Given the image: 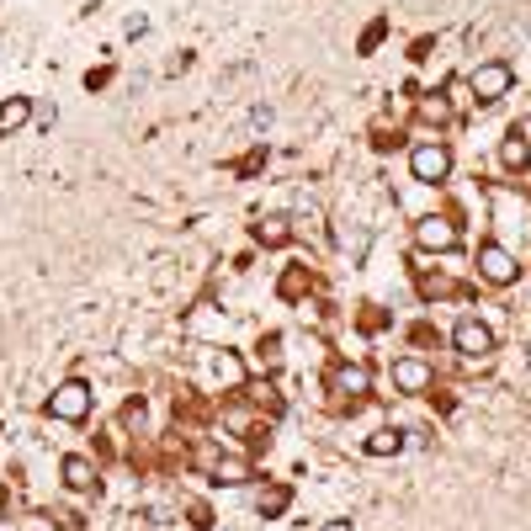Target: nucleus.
Returning a JSON list of instances; mask_svg holds the SVG:
<instances>
[{
    "label": "nucleus",
    "mask_w": 531,
    "mask_h": 531,
    "mask_svg": "<svg viewBox=\"0 0 531 531\" xmlns=\"http://www.w3.org/2000/svg\"><path fill=\"white\" fill-rule=\"evenodd\" d=\"M500 160H505V171H527V165H531V144L521 138V133H510V138H505V149H500Z\"/></svg>",
    "instance_id": "9d476101"
},
{
    "label": "nucleus",
    "mask_w": 531,
    "mask_h": 531,
    "mask_svg": "<svg viewBox=\"0 0 531 531\" xmlns=\"http://www.w3.org/2000/svg\"><path fill=\"white\" fill-rule=\"evenodd\" d=\"M452 346H457L463 361H489V356H494V330L478 324V319H463V324L452 330Z\"/></svg>",
    "instance_id": "f03ea898"
},
{
    "label": "nucleus",
    "mask_w": 531,
    "mask_h": 531,
    "mask_svg": "<svg viewBox=\"0 0 531 531\" xmlns=\"http://www.w3.org/2000/svg\"><path fill=\"white\" fill-rule=\"evenodd\" d=\"M27 118H32V102H27V96H11V102H0V138H5V133H16Z\"/></svg>",
    "instance_id": "1a4fd4ad"
},
{
    "label": "nucleus",
    "mask_w": 531,
    "mask_h": 531,
    "mask_svg": "<svg viewBox=\"0 0 531 531\" xmlns=\"http://www.w3.org/2000/svg\"><path fill=\"white\" fill-rule=\"evenodd\" d=\"M510 80H516V75H510V64L489 59V64H478V69L468 75V91L478 96V102H500V96L510 91Z\"/></svg>",
    "instance_id": "20e7f679"
},
{
    "label": "nucleus",
    "mask_w": 531,
    "mask_h": 531,
    "mask_svg": "<svg viewBox=\"0 0 531 531\" xmlns=\"http://www.w3.org/2000/svg\"><path fill=\"white\" fill-rule=\"evenodd\" d=\"M447 112H452V107H447L441 96H436V102H425V118H436V122H441V118H447Z\"/></svg>",
    "instance_id": "f3484780"
},
{
    "label": "nucleus",
    "mask_w": 531,
    "mask_h": 531,
    "mask_svg": "<svg viewBox=\"0 0 531 531\" xmlns=\"http://www.w3.org/2000/svg\"><path fill=\"white\" fill-rule=\"evenodd\" d=\"M218 377H224V383H239V361L235 356H218Z\"/></svg>",
    "instance_id": "dca6fc26"
},
{
    "label": "nucleus",
    "mask_w": 531,
    "mask_h": 531,
    "mask_svg": "<svg viewBox=\"0 0 531 531\" xmlns=\"http://www.w3.org/2000/svg\"><path fill=\"white\" fill-rule=\"evenodd\" d=\"M288 510V489H266L261 494V516H282Z\"/></svg>",
    "instance_id": "2eb2a0df"
},
{
    "label": "nucleus",
    "mask_w": 531,
    "mask_h": 531,
    "mask_svg": "<svg viewBox=\"0 0 531 531\" xmlns=\"http://www.w3.org/2000/svg\"><path fill=\"white\" fill-rule=\"evenodd\" d=\"M335 388H341V394H367L372 377H367V367H341V372H335Z\"/></svg>",
    "instance_id": "9b49d317"
},
{
    "label": "nucleus",
    "mask_w": 531,
    "mask_h": 531,
    "mask_svg": "<svg viewBox=\"0 0 531 531\" xmlns=\"http://www.w3.org/2000/svg\"><path fill=\"white\" fill-rule=\"evenodd\" d=\"M478 271H483V282H494V288H510V282L521 277V261H516L505 244H483V250H478Z\"/></svg>",
    "instance_id": "39448f33"
},
{
    "label": "nucleus",
    "mask_w": 531,
    "mask_h": 531,
    "mask_svg": "<svg viewBox=\"0 0 531 531\" xmlns=\"http://www.w3.org/2000/svg\"><path fill=\"white\" fill-rule=\"evenodd\" d=\"M414 239H420V244H425V250H457V224H452V218H420V224H414Z\"/></svg>",
    "instance_id": "0eeeda50"
},
{
    "label": "nucleus",
    "mask_w": 531,
    "mask_h": 531,
    "mask_svg": "<svg viewBox=\"0 0 531 531\" xmlns=\"http://www.w3.org/2000/svg\"><path fill=\"white\" fill-rule=\"evenodd\" d=\"M430 383H436V372H430L420 356H399V361H394V388H399V394H425Z\"/></svg>",
    "instance_id": "423d86ee"
},
{
    "label": "nucleus",
    "mask_w": 531,
    "mask_h": 531,
    "mask_svg": "<svg viewBox=\"0 0 531 531\" xmlns=\"http://www.w3.org/2000/svg\"><path fill=\"white\" fill-rule=\"evenodd\" d=\"M288 235H293L288 218H261V224H255V239H261V244H288Z\"/></svg>",
    "instance_id": "f8f14e48"
},
{
    "label": "nucleus",
    "mask_w": 531,
    "mask_h": 531,
    "mask_svg": "<svg viewBox=\"0 0 531 531\" xmlns=\"http://www.w3.org/2000/svg\"><path fill=\"white\" fill-rule=\"evenodd\" d=\"M49 414H54V420H69V425H75V420H85V414H91V388H85L80 377L59 383V388H54V399H49Z\"/></svg>",
    "instance_id": "7ed1b4c3"
},
{
    "label": "nucleus",
    "mask_w": 531,
    "mask_h": 531,
    "mask_svg": "<svg viewBox=\"0 0 531 531\" xmlns=\"http://www.w3.org/2000/svg\"><path fill=\"white\" fill-rule=\"evenodd\" d=\"M410 171H414V181H447V171H452V149L441 144V138H430V144H414L410 149Z\"/></svg>",
    "instance_id": "f257e3e1"
},
{
    "label": "nucleus",
    "mask_w": 531,
    "mask_h": 531,
    "mask_svg": "<svg viewBox=\"0 0 531 531\" xmlns=\"http://www.w3.org/2000/svg\"><path fill=\"white\" fill-rule=\"evenodd\" d=\"M218 478H224V483H250V463H244V457H224V463H218Z\"/></svg>",
    "instance_id": "4468645a"
},
{
    "label": "nucleus",
    "mask_w": 531,
    "mask_h": 531,
    "mask_svg": "<svg viewBox=\"0 0 531 531\" xmlns=\"http://www.w3.org/2000/svg\"><path fill=\"white\" fill-rule=\"evenodd\" d=\"M59 473H64V483H69L75 494L96 489V463H91V457H80V452H69V457L59 463Z\"/></svg>",
    "instance_id": "6e6552de"
},
{
    "label": "nucleus",
    "mask_w": 531,
    "mask_h": 531,
    "mask_svg": "<svg viewBox=\"0 0 531 531\" xmlns=\"http://www.w3.org/2000/svg\"><path fill=\"white\" fill-rule=\"evenodd\" d=\"M399 447H404V436H399V430H377V436L367 441V452H372V457H388V452H399Z\"/></svg>",
    "instance_id": "ddd939ff"
},
{
    "label": "nucleus",
    "mask_w": 531,
    "mask_h": 531,
    "mask_svg": "<svg viewBox=\"0 0 531 531\" xmlns=\"http://www.w3.org/2000/svg\"><path fill=\"white\" fill-rule=\"evenodd\" d=\"M319 531H351V521H324Z\"/></svg>",
    "instance_id": "a211bd4d"
}]
</instances>
